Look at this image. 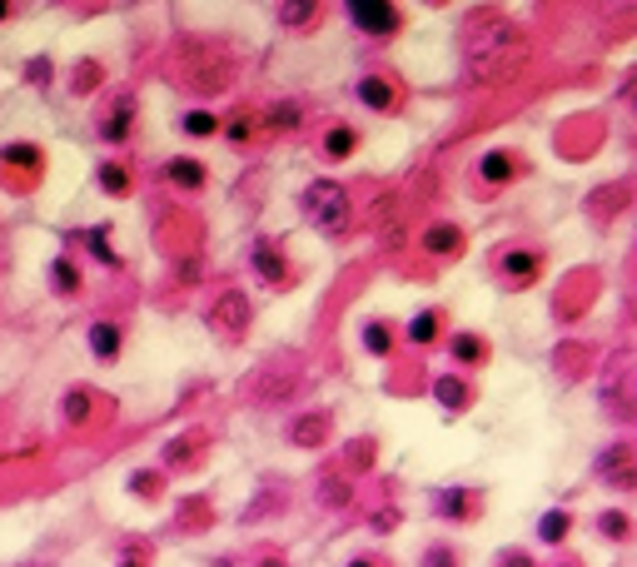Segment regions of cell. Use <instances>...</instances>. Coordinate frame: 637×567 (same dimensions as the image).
Returning a JSON list of instances; mask_svg holds the SVG:
<instances>
[{
	"label": "cell",
	"instance_id": "obj_1",
	"mask_svg": "<svg viewBox=\"0 0 637 567\" xmlns=\"http://www.w3.org/2000/svg\"><path fill=\"white\" fill-rule=\"evenodd\" d=\"M464 60H468V76L503 86V80H513L523 70V60H528V41H523V31L513 21H503V15H484V21H474L464 31Z\"/></svg>",
	"mask_w": 637,
	"mask_h": 567
},
{
	"label": "cell",
	"instance_id": "obj_2",
	"mask_svg": "<svg viewBox=\"0 0 637 567\" xmlns=\"http://www.w3.org/2000/svg\"><path fill=\"white\" fill-rule=\"evenodd\" d=\"M299 204H304V215L325 229V235H349V225H354V200H349V190L339 180L304 184Z\"/></svg>",
	"mask_w": 637,
	"mask_h": 567
},
{
	"label": "cell",
	"instance_id": "obj_3",
	"mask_svg": "<svg viewBox=\"0 0 637 567\" xmlns=\"http://www.w3.org/2000/svg\"><path fill=\"white\" fill-rule=\"evenodd\" d=\"M593 468L607 488H623V492L637 488V449L633 443H607V449L593 458Z\"/></svg>",
	"mask_w": 637,
	"mask_h": 567
},
{
	"label": "cell",
	"instance_id": "obj_4",
	"mask_svg": "<svg viewBox=\"0 0 637 567\" xmlns=\"http://www.w3.org/2000/svg\"><path fill=\"white\" fill-rule=\"evenodd\" d=\"M349 21L364 35H394L403 25V15L394 11L389 0H354V5H349Z\"/></svg>",
	"mask_w": 637,
	"mask_h": 567
},
{
	"label": "cell",
	"instance_id": "obj_5",
	"mask_svg": "<svg viewBox=\"0 0 637 567\" xmlns=\"http://www.w3.org/2000/svg\"><path fill=\"white\" fill-rule=\"evenodd\" d=\"M433 503H439L443 518H454V523H474V518L484 513L474 488H439V498H433Z\"/></svg>",
	"mask_w": 637,
	"mask_h": 567
},
{
	"label": "cell",
	"instance_id": "obj_6",
	"mask_svg": "<svg viewBox=\"0 0 637 567\" xmlns=\"http://www.w3.org/2000/svg\"><path fill=\"white\" fill-rule=\"evenodd\" d=\"M354 95L364 100L368 110H378V115H394V110H399V86H389L384 76H364L354 86Z\"/></svg>",
	"mask_w": 637,
	"mask_h": 567
},
{
	"label": "cell",
	"instance_id": "obj_7",
	"mask_svg": "<svg viewBox=\"0 0 637 567\" xmlns=\"http://www.w3.org/2000/svg\"><path fill=\"white\" fill-rule=\"evenodd\" d=\"M478 180L488 184V190H498V184L519 180V160H513V150H488L484 160H478Z\"/></svg>",
	"mask_w": 637,
	"mask_h": 567
},
{
	"label": "cell",
	"instance_id": "obj_8",
	"mask_svg": "<svg viewBox=\"0 0 637 567\" xmlns=\"http://www.w3.org/2000/svg\"><path fill=\"white\" fill-rule=\"evenodd\" d=\"M498 264H503L508 284H533V279H538V269H543V254H533V249H508Z\"/></svg>",
	"mask_w": 637,
	"mask_h": 567
},
{
	"label": "cell",
	"instance_id": "obj_9",
	"mask_svg": "<svg viewBox=\"0 0 637 567\" xmlns=\"http://www.w3.org/2000/svg\"><path fill=\"white\" fill-rule=\"evenodd\" d=\"M249 324V299L239 290H229L225 299L215 304V329H225V333H239Z\"/></svg>",
	"mask_w": 637,
	"mask_h": 567
},
{
	"label": "cell",
	"instance_id": "obj_10",
	"mask_svg": "<svg viewBox=\"0 0 637 567\" xmlns=\"http://www.w3.org/2000/svg\"><path fill=\"white\" fill-rule=\"evenodd\" d=\"M433 398H439V404L448 408V413H464L474 394H468V384H464L458 374H439V378H433Z\"/></svg>",
	"mask_w": 637,
	"mask_h": 567
},
{
	"label": "cell",
	"instance_id": "obj_11",
	"mask_svg": "<svg viewBox=\"0 0 637 567\" xmlns=\"http://www.w3.org/2000/svg\"><path fill=\"white\" fill-rule=\"evenodd\" d=\"M319 150H325L329 160H349V155L359 150V129L354 125H329L325 139H319Z\"/></svg>",
	"mask_w": 637,
	"mask_h": 567
},
{
	"label": "cell",
	"instance_id": "obj_12",
	"mask_svg": "<svg viewBox=\"0 0 637 567\" xmlns=\"http://www.w3.org/2000/svg\"><path fill=\"white\" fill-rule=\"evenodd\" d=\"M254 269H260V279H270V284H280L284 279V254L274 249V239H254Z\"/></svg>",
	"mask_w": 637,
	"mask_h": 567
},
{
	"label": "cell",
	"instance_id": "obj_13",
	"mask_svg": "<svg viewBox=\"0 0 637 567\" xmlns=\"http://www.w3.org/2000/svg\"><path fill=\"white\" fill-rule=\"evenodd\" d=\"M314 15H319V5H314V0H289V5H280V11H274V21H280L284 31H304Z\"/></svg>",
	"mask_w": 637,
	"mask_h": 567
},
{
	"label": "cell",
	"instance_id": "obj_14",
	"mask_svg": "<svg viewBox=\"0 0 637 567\" xmlns=\"http://www.w3.org/2000/svg\"><path fill=\"white\" fill-rule=\"evenodd\" d=\"M164 180L180 184V190H200V184H205V165H195V160H170V165H164Z\"/></svg>",
	"mask_w": 637,
	"mask_h": 567
},
{
	"label": "cell",
	"instance_id": "obj_15",
	"mask_svg": "<svg viewBox=\"0 0 637 567\" xmlns=\"http://www.w3.org/2000/svg\"><path fill=\"white\" fill-rule=\"evenodd\" d=\"M458 245H464V235L454 225H429V235H423L429 254H458Z\"/></svg>",
	"mask_w": 637,
	"mask_h": 567
},
{
	"label": "cell",
	"instance_id": "obj_16",
	"mask_svg": "<svg viewBox=\"0 0 637 567\" xmlns=\"http://www.w3.org/2000/svg\"><path fill=\"white\" fill-rule=\"evenodd\" d=\"M364 349L374 353V359H389V353H394V329H389V324H384V319H368L364 324Z\"/></svg>",
	"mask_w": 637,
	"mask_h": 567
},
{
	"label": "cell",
	"instance_id": "obj_17",
	"mask_svg": "<svg viewBox=\"0 0 637 567\" xmlns=\"http://www.w3.org/2000/svg\"><path fill=\"white\" fill-rule=\"evenodd\" d=\"M325 433H329V418H325V413H304L299 423H294V443H299V449H314V443H325Z\"/></svg>",
	"mask_w": 637,
	"mask_h": 567
},
{
	"label": "cell",
	"instance_id": "obj_18",
	"mask_svg": "<svg viewBox=\"0 0 637 567\" xmlns=\"http://www.w3.org/2000/svg\"><path fill=\"white\" fill-rule=\"evenodd\" d=\"M90 353H95V359H115L120 353V329L115 324H95V329H90Z\"/></svg>",
	"mask_w": 637,
	"mask_h": 567
},
{
	"label": "cell",
	"instance_id": "obj_19",
	"mask_svg": "<svg viewBox=\"0 0 637 567\" xmlns=\"http://www.w3.org/2000/svg\"><path fill=\"white\" fill-rule=\"evenodd\" d=\"M304 120V110H299V100H280V105H270L264 110V129H294Z\"/></svg>",
	"mask_w": 637,
	"mask_h": 567
},
{
	"label": "cell",
	"instance_id": "obj_20",
	"mask_svg": "<svg viewBox=\"0 0 637 567\" xmlns=\"http://www.w3.org/2000/svg\"><path fill=\"white\" fill-rule=\"evenodd\" d=\"M568 528H572V518L562 513V508H548V513L538 518V537H543V543H562V537H568Z\"/></svg>",
	"mask_w": 637,
	"mask_h": 567
},
{
	"label": "cell",
	"instance_id": "obj_21",
	"mask_svg": "<svg viewBox=\"0 0 637 567\" xmlns=\"http://www.w3.org/2000/svg\"><path fill=\"white\" fill-rule=\"evenodd\" d=\"M130 115H135V100L125 95V100L115 105V115H110L105 125H100V135H105V139H125V129H130Z\"/></svg>",
	"mask_w": 637,
	"mask_h": 567
},
{
	"label": "cell",
	"instance_id": "obj_22",
	"mask_svg": "<svg viewBox=\"0 0 637 567\" xmlns=\"http://www.w3.org/2000/svg\"><path fill=\"white\" fill-rule=\"evenodd\" d=\"M454 359H458V364H484V359H488L484 339H478V333H454Z\"/></svg>",
	"mask_w": 637,
	"mask_h": 567
},
{
	"label": "cell",
	"instance_id": "obj_23",
	"mask_svg": "<svg viewBox=\"0 0 637 567\" xmlns=\"http://www.w3.org/2000/svg\"><path fill=\"white\" fill-rule=\"evenodd\" d=\"M433 339H439V309H423L419 319L409 324V343H419V349H423V343H433Z\"/></svg>",
	"mask_w": 637,
	"mask_h": 567
},
{
	"label": "cell",
	"instance_id": "obj_24",
	"mask_svg": "<svg viewBox=\"0 0 637 567\" xmlns=\"http://www.w3.org/2000/svg\"><path fill=\"white\" fill-rule=\"evenodd\" d=\"M60 413H66V423H86V418H90V394H86V388H70L66 404H60Z\"/></svg>",
	"mask_w": 637,
	"mask_h": 567
},
{
	"label": "cell",
	"instance_id": "obj_25",
	"mask_svg": "<svg viewBox=\"0 0 637 567\" xmlns=\"http://www.w3.org/2000/svg\"><path fill=\"white\" fill-rule=\"evenodd\" d=\"M598 533H603V537H617V543H623V537L633 533V523H627V513L607 508V513H598Z\"/></svg>",
	"mask_w": 637,
	"mask_h": 567
},
{
	"label": "cell",
	"instance_id": "obj_26",
	"mask_svg": "<svg viewBox=\"0 0 637 567\" xmlns=\"http://www.w3.org/2000/svg\"><path fill=\"white\" fill-rule=\"evenodd\" d=\"M219 129V115H209V110H190L184 115V135H215Z\"/></svg>",
	"mask_w": 637,
	"mask_h": 567
},
{
	"label": "cell",
	"instance_id": "obj_27",
	"mask_svg": "<svg viewBox=\"0 0 637 567\" xmlns=\"http://www.w3.org/2000/svg\"><path fill=\"white\" fill-rule=\"evenodd\" d=\"M100 184H105V194H130V174L120 165H100Z\"/></svg>",
	"mask_w": 637,
	"mask_h": 567
},
{
	"label": "cell",
	"instance_id": "obj_28",
	"mask_svg": "<svg viewBox=\"0 0 637 567\" xmlns=\"http://www.w3.org/2000/svg\"><path fill=\"white\" fill-rule=\"evenodd\" d=\"M195 449H200V439H174L170 449H164V463H170V468H184V463L195 458Z\"/></svg>",
	"mask_w": 637,
	"mask_h": 567
},
{
	"label": "cell",
	"instance_id": "obj_29",
	"mask_svg": "<svg viewBox=\"0 0 637 567\" xmlns=\"http://www.w3.org/2000/svg\"><path fill=\"white\" fill-rule=\"evenodd\" d=\"M50 284H55L60 294H70V290L80 284V279H76V264H70V259H55V264H50Z\"/></svg>",
	"mask_w": 637,
	"mask_h": 567
},
{
	"label": "cell",
	"instance_id": "obj_30",
	"mask_svg": "<svg viewBox=\"0 0 637 567\" xmlns=\"http://www.w3.org/2000/svg\"><path fill=\"white\" fill-rule=\"evenodd\" d=\"M225 135H229V145H244V139L254 135V120H249V115H235V120L225 125Z\"/></svg>",
	"mask_w": 637,
	"mask_h": 567
},
{
	"label": "cell",
	"instance_id": "obj_31",
	"mask_svg": "<svg viewBox=\"0 0 637 567\" xmlns=\"http://www.w3.org/2000/svg\"><path fill=\"white\" fill-rule=\"evenodd\" d=\"M319 498H325L329 508H344V503H349V488H344V483L329 478V483H319Z\"/></svg>",
	"mask_w": 637,
	"mask_h": 567
},
{
	"label": "cell",
	"instance_id": "obj_32",
	"mask_svg": "<svg viewBox=\"0 0 637 567\" xmlns=\"http://www.w3.org/2000/svg\"><path fill=\"white\" fill-rule=\"evenodd\" d=\"M423 567H458V557L448 553V547H429V553H423Z\"/></svg>",
	"mask_w": 637,
	"mask_h": 567
},
{
	"label": "cell",
	"instance_id": "obj_33",
	"mask_svg": "<svg viewBox=\"0 0 637 567\" xmlns=\"http://www.w3.org/2000/svg\"><path fill=\"white\" fill-rule=\"evenodd\" d=\"M86 239H90V249H95V254L105 259V264H115V254H110V245H105V229H90Z\"/></svg>",
	"mask_w": 637,
	"mask_h": 567
},
{
	"label": "cell",
	"instance_id": "obj_34",
	"mask_svg": "<svg viewBox=\"0 0 637 567\" xmlns=\"http://www.w3.org/2000/svg\"><path fill=\"white\" fill-rule=\"evenodd\" d=\"M5 160H21V165H35V150H31V145H11V150H5Z\"/></svg>",
	"mask_w": 637,
	"mask_h": 567
},
{
	"label": "cell",
	"instance_id": "obj_35",
	"mask_svg": "<svg viewBox=\"0 0 637 567\" xmlns=\"http://www.w3.org/2000/svg\"><path fill=\"white\" fill-rule=\"evenodd\" d=\"M130 488L135 492H155V488H160V478H155V473H140V478H130Z\"/></svg>",
	"mask_w": 637,
	"mask_h": 567
},
{
	"label": "cell",
	"instance_id": "obj_36",
	"mask_svg": "<svg viewBox=\"0 0 637 567\" xmlns=\"http://www.w3.org/2000/svg\"><path fill=\"white\" fill-rule=\"evenodd\" d=\"M349 567H378V563H374V557H354V563H349Z\"/></svg>",
	"mask_w": 637,
	"mask_h": 567
},
{
	"label": "cell",
	"instance_id": "obj_37",
	"mask_svg": "<svg viewBox=\"0 0 637 567\" xmlns=\"http://www.w3.org/2000/svg\"><path fill=\"white\" fill-rule=\"evenodd\" d=\"M5 15H11V5H0V21H5Z\"/></svg>",
	"mask_w": 637,
	"mask_h": 567
},
{
	"label": "cell",
	"instance_id": "obj_38",
	"mask_svg": "<svg viewBox=\"0 0 637 567\" xmlns=\"http://www.w3.org/2000/svg\"><path fill=\"white\" fill-rule=\"evenodd\" d=\"M264 567H280V563H264Z\"/></svg>",
	"mask_w": 637,
	"mask_h": 567
}]
</instances>
